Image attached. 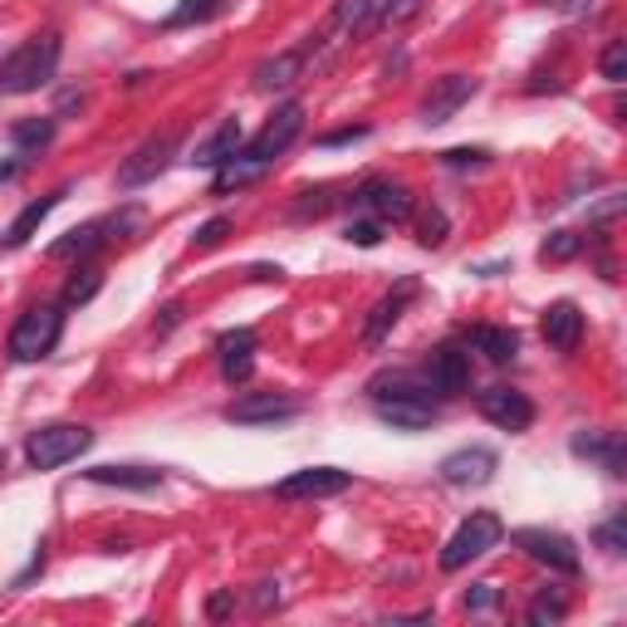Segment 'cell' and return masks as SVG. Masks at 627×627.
I'll use <instances>...</instances> for the list:
<instances>
[{
    "label": "cell",
    "instance_id": "cell-36",
    "mask_svg": "<svg viewBox=\"0 0 627 627\" xmlns=\"http://www.w3.org/2000/svg\"><path fill=\"white\" fill-rule=\"evenodd\" d=\"M417 241H422V245H432V251H437L441 241H447V216H441L437 206H432V212L422 216V236H417Z\"/></svg>",
    "mask_w": 627,
    "mask_h": 627
},
{
    "label": "cell",
    "instance_id": "cell-39",
    "mask_svg": "<svg viewBox=\"0 0 627 627\" xmlns=\"http://www.w3.org/2000/svg\"><path fill=\"white\" fill-rule=\"evenodd\" d=\"M359 138H368V123H353V128L329 133V138H324V147H343V143H359Z\"/></svg>",
    "mask_w": 627,
    "mask_h": 627
},
{
    "label": "cell",
    "instance_id": "cell-25",
    "mask_svg": "<svg viewBox=\"0 0 627 627\" xmlns=\"http://www.w3.org/2000/svg\"><path fill=\"white\" fill-rule=\"evenodd\" d=\"M471 343L486 353L490 363H510L515 353H520V334H515V329H500V324H476Z\"/></svg>",
    "mask_w": 627,
    "mask_h": 627
},
{
    "label": "cell",
    "instance_id": "cell-1",
    "mask_svg": "<svg viewBox=\"0 0 627 627\" xmlns=\"http://www.w3.org/2000/svg\"><path fill=\"white\" fill-rule=\"evenodd\" d=\"M59 69V35H35L20 49H10L0 65V89L6 94H35L55 79Z\"/></svg>",
    "mask_w": 627,
    "mask_h": 627
},
{
    "label": "cell",
    "instance_id": "cell-18",
    "mask_svg": "<svg viewBox=\"0 0 627 627\" xmlns=\"http://www.w3.org/2000/svg\"><path fill=\"white\" fill-rule=\"evenodd\" d=\"M221 378L226 383H245L255 373V334L251 329H236V334H221Z\"/></svg>",
    "mask_w": 627,
    "mask_h": 627
},
{
    "label": "cell",
    "instance_id": "cell-29",
    "mask_svg": "<svg viewBox=\"0 0 627 627\" xmlns=\"http://www.w3.org/2000/svg\"><path fill=\"white\" fill-rule=\"evenodd\" d=\"M98 285H104V275H98L94 265H84V270H74V280L65 285V304H89Z\"/></svg>",
    "mask_w": 627,
    "mask_h": 627
},
{
    "label": "cell",
    "instance_id": "cell-3",
    "mask_svg": "<svg viewBox=\"0 0 627 627\" xmlns=\"http://www.w3.org/2000/svg\"><path fill=\"white\" fill-rule=\"evenodd\" d=\"M59 334H65V314H59L55 304H35V310H25L20 324L10 329V359L40 363L59 349Z\"/></svg>",
    "mask_w": 627,
    "mask_h": 627
},
{
    "label": "cell",
    "instance_id": "cell-24",
    "mask_svg": "<svg viewBox=\"0 0 627 627\" xmlns=\"http://www.w3.org/2000/svg\"><path fill=\"white\" fill-rule=\"evenodd\" d=\"M265 172H270V163H255L251 153H236V157H231V163H221V167H216V196L251 187V182H261Z\"/></svg>",
    "mask_w": 627,
    "mask_h": 627
},
{
    "label": "cell",
    "instance_id": "cell-9",
    "mask_svg": "<svg viewBox=\"0 0 627 627\" xmlns=\"http://www.w3.org/2000/svg\"><path fill=\"white\" fill-rule=\"evenodd\" d=\"M510 539L535 564H549L555 574H579V549H574L569 535H559V530H515Z\"/></svg>",
    "mask_w": 627,
    "mask_h": 627
},
{
    "label": "cell",
    "instance_id": "cell-10",
    "mask_svg": "<svg viewBox=\"0 0 627 627\" xmlns=\"http://www.w3.org/2000/svg\"><path fill=\"white\" fill-rule=\"evenodd\" d=\"M353 206H359V212H368L373 221H408L417 202H412V192L402 187V182L373 177V182H363V187L353 192Z\"/></svg>",
    "mask_w": 627,
    "mask_h": 627
},
{
    "label": "cell",
    "instance_id": "cell-37",
    "mask_svg": "<svg viewBox=\"0 0 627 627\" xmlns=\"http://www.w3.org/2000/svg\"><path fill=\"white\" fill-rule=\"evenodd\" d=\"M349 241H353V245H378V241H383V221H353V226H349Z\"/></svg>",
    "mask_w": 627,
    "mask_h": 627
},
{
    "label": "cell",
    "instance_id": "cell-15",
    "mask_svg": "<svg viewBox=\"0 0 627 627\" xmlns=\"http://www.w3.org/2000/svg\"><path fill=\"white\" fill-rule=\"evenodd\" d=\"M378 417L398 432H422V427L437 422V398L432 392H398V398H373Z\"/></svg>",
    "mask_w": 627,
    "mask_h": 627
},
{
    "label": "cell",
    "instance_id": "cell-27",
    "mask_svg": "<svg viewBox=\"0 0 627 627\" xmlns=\"http://www.w3.org/2000/svg\"><path fill=\"white\" fill-rule=\"evenodd\" d=\"M49 138H55V118H20L16 128H10V143H16L20 153L49 147Z\"/></svg>",
    "mask_w": 627,
    "mask_h": 627
},
{
    "label": "cell",
    "instance_id": "cell-11",
    "mask_svg": "<svg viewBox=\"0 0 627 627\" xmlns=\"http://www.w3.org/2000/svg\"><path fill=\"white\" fill-rule=\"evenodd\" d=\"M300 133H304V104H285V108H280L275 118L265 123L261 133H255V138H251V147H245V153H251L255 163H275L280 153H290V143L300 138Z\"/></svg>",
    "mask_w": 627,
    "mask_h": 627
},
{
    "label": "cell",
    "instance_id": "cell-8",
    "mask_svg": "<svg viewBox=\"0 0 627 627\" xmlns=\"http://www.w3.org/2000/svg\"><path fill=\"white\" fill-rule=\"evenodd\" d=\"M300 412V398L294 392H245L226 408V422L236 427H265V422H285V417Z\"/></svg>",
    "mask_w": 627,
    "mask_h": 627
},
{
    "label": "cell",
    "instance_id": "cell-19",
    "mask_svg": "<svg viewBox=\"0 0 627 627\" xmlns=\"http://www.w3.org/2000/svg\"><path fill=\"white\" fill-rule=\"evenodd\" d=\"M574 457L598 461L608 476H623V466H627V451H623L618 432H579V437H574Z\"/></svg>",
    "mask_w": 627,
    "mask_h": 627
},
{
    "label": "cell",
    "instance_id": "cell-26",
    "mask_svg": "<svg viewBox=\"0 0 627 627\" xmlns=\"http://www.w3.org/2000/svg\"><path fill=\"white\" fill-rule=\"evenodd\" d=\"M59 202H65V192H49V196H40V202H30V206H25V212H20L16 221H10V231H6V245H25V241H30L35 231L45 226V216L55 212Z\"/></svg>",
    "mask_w": 627,
    "mask_h": 627
},
{
    "label": "cell",
    "instance_id": "cell-2",
    "mask_svg": "<svg viewBox=\"0 0 627 627\" xmlns=\"http://www.w3.org/2000/svg\"><path fill=\"white\" fill-rule=\"evenodd\" d=\"M89 447H94V432L84 422H49L40 432L25 437V461L35 471H59V466L79 461Z\"/></svg>",
    "mask_w": 627,
    "mask_h": 627
},
{
    "label": "cell",
    "instance_id": "cell-41",
    "mask_svg": "<svg viewBox=\"0 0 627 627\" xmlns=\"http://www.w3.org/2000/svg\"><path fill=\"white\" fill-rule=\"evenodd\" d=\"M255 604H261V608L280 604V584H261V594H255Z\"/></svg>",
    "mask_w": 627,
    "mask_h": 627
},
{
    "label": "cell",
    "instance_id": "cell-16",
    "mask_svg": "<svg viewBox=\"0 0 627 627\" xmlns=\"http://www.w3.org/2000/svg\"><path fill=\"white\" fill-rule=\"evenodd\" d=\"M496 466L500 457L490 447H461V451H451L447 461H441V481L447 486H486L490 476H496Z\"/></svg>",
    "mask_w": 627,
    "mask_h": 627
},
{
    "label": "cell",
    "instance_id": "cell-21",
    "mask_svg": "<svg viewBox=\"0 0 627 627\" xmlns=\"http://www.w3.org/2000/svg\"><path fill=\"white\" fill-rule=\"evenodd\" d=\"M241 143H245V128H241V118H226L221 128L206 138L202 147L192 153V163L196 167H221V163H231V157L241 153Z\"/></svg>",
    "mask_w": 627,
    "mask_h": 627
},
{
    "label": "cell",
    "instance_id": "cell-33",
    "mask_svg": "<svg viewBox=\"0 0 627 627\" xmlns=\"http://www.w3.org/2000/svg\"><path fill=\"white\" fill-rule=\"evenodd\" d=\"M598 69H604L608 84H623L627 79V40H613L604 49V59H598Z\"/></svg>",
    "mask_w": 627,
    "mask_h": 627
},
{
    "label": "cell",
    "instance_id": "cell-7",
    "mask_svg": "<svg viewBox=\"0 0 627 627\" xmlns=\"http://www.w3.org/2000/svg\"><path fill=\"white\" fill-rule=\"evenodd\" d=\"M172 153H177V133H163V138H147L138 153L128 157V163L118 167V187L123 192H138V187H147V182H157L167 172V163H172Z\"/></svg>",
    "mask_w": 627,
    "mask_h": 627
},
{
    "label": "cell",
    "instance_id": "cell-28",
    "mask_svg": "<svg viewBox=\"0 0 627 627\" xmlns=\"http://www.w3.org/2000/svg\"><path fill=\"white\" fill-rule=\"evenodd\" d=\"M584 251V236L579 231H549L545 245H539V261L545 265H559V261H574Z\"/></svg>",
    "mask_w": 627,
    "mask_h": 627
},
{
    "label": "cell",
    "instance_id": "cell-42",
    "mask_svg": "<svg viewBox=\"0 0 627 627\" xmlns=\"http://www.w3.org/2000/svg\"><path fill=\"white\" fill-rule=\"evenodd\" d=\"M206 613H212V618H226V613H231V594H216V598H212V608H206Z\"/></svg>",
    "mask_w": 627,
    "mask_h": 627
},
{
    "label": "cell",
    "instance_id": "cell-6",
    "mask_svg": "<svg viewBox=\"0 0 627 627\" xmlns=\"http://www.w3.org/2000/svg\"><path fill=\"white\" fill-rule=\"evenodd\" d=\"M476 89H481V84H476L471 74H441V79H432V89L422 94V104H417V118H422L427 128H437V123H447L457 114L466 98H476Z\"/></svg>",
    "mask_w": 627,
    "mask_h": 627
},
{
    "label": "cell",
    "instance_id": "cell-17",
    "mask_svg": "<svg viewBox=\"0 0 627 627\" xmlns=\"http://www.w3.org/2000/svg\"><path fill=\"white\" fill-rule=\"evenodd\" d=\"M539 334H545L549 349H559V353H574L579 349V339H584V310L574 300H559V304H549L545 319H539Z\"/></svg>",
    "mask_w": 627,
    "mask_h": 627
},
{
    "label": "cell",
    "instance_id": "cell-31",
    "mask_svg": "<svg viewBox=\"0 0 627 627\" xmlns=\"http://www.w3.org/2000/svg\"><path fill=\"white\" fill-rule=\"evenodd\" d=\"M216 10H221V0H182L167 25H202V20H212Z\"/></svg>",
    "mask_w": 627,
    "mask_h": 627
},
{
    "label": "cell",
    "instance_id": "cell-40",
    "mask_svg": "<svg viewBox=\"0 0 627 627\" xmlns=\"http://www.w3.org/2000/svg\"><path fill=\"white\" fill-rule=\"evenodd\" d=\"M555 10H564V16H588L594 10V0H549Z\"/></svg>",
    "mask_w": 627,
    "mask_h": 627
},
{
    "label": "cell",
    "instance_id": "cell-30",
    "mask_svg": "<svg viewBox=\"0 0 627 627\" xmlns=\"http://www.w3.org/2000/svg\"><path fill=\"white\" fill-rule=\"evenodd\" d=\"M594 545L608 549V555H627V515H613L594 530Z\"/></svg>",
    "mask_w": 627,
    "mask_h": 627
},
{
    "label": "cell",
    "instance_id": "cell-20",
    "mask_svg": "<svg viewBox=\"0 0 627 627\" xmlns=\"http://www.w3.org/2000/svg\"><path fill=\"white\" fill-rule=\"evenodd\" d=\"M412 294H417V280H402V285L392 290V294H383V300H378V310H373V319L363 324V339H368V343H383V339H388V329L398 324L402 310L412 304Z\"/></svg>",
    "mask_w": 627,
    "mask_h": 627
},
{
    "label": "cell",
    "instance_id": "cell-22",
    "mask_svg": "<svg viewBox=\"0 0 627 627\" xmlns=\"http://www.w3.org/2000/svg\"><path fill=\"white\" fill-rule=\"evenodd\" d=\"M304 69H310V49H280L275 59H265V65L255 69V84H261V89H285V84L304 79Z\"/></svg>",
    "mask_w": 627,
    "mask_h": 627
},
{
    "label": "cell",
    "instance_id": "cell-34",
    "mask_svg": "<svg viewBox=\"0 0 627 627\" xmlns=\"http://www.w3.org/2000/svg\"><path fill=\"white\" fill-rule=\"evenodd\" d=\"M441 163L447 167H486L490 153L486 147H451V153H441Z\"/></svg>",
    "mask_w": 627,
    "mask_h": 627
},
{
    "label": "cell",
    "instance_id": "cell-32",
    "mask_svg": "<svg viewBox=\"0 0 627 627\" xmlns=\"http://www.w3.org/2000/svg\"><path fill=\"white\" fill-rule=\"evenodd\" d=\"M564 613H569V604H564V594H539L530 604V623L545 627V623H559Z\"/></svg>",
    "mask_w": 627,
    "mask_h": 627
},
{
    "label": "cell",
    "instance_id": "cell-4",
    "mask_svg": "<svg viewBox=\"0 0 627 627\" xmlns=\"http://www.w3.org/2000/svg\"><path fill=\"white\" fill-rule=\"evenodd\" d=\"M500 539H506V525H500L490 510H476L471 520H466L461 530L447 539V549H441V569H447V574H457V569H466V564L486 559L490 549L500 545Z\"/></svg>",
    "mask_w": 627,
    "mask_h": 627
},
{
    "label": "cell",
    "instance_id": "cell-14",
    "mask_svg": "<svg viewBox=\"0 0 627 627\" xmlns=\"http://www.w3.org/2000/svg\"><path fill=\"white\" fill-rule=\"evenodd\" d=\"M353 476L339 471V466H310V471H294L285 481L275 486L280 500H324V496H339V490H349Z\"/></svg>",
    "mask_w": 627,
    "mask_h": 627
},
{
    "label": "cell",
    "instance_id": "cell-13",
    "mask_svg": "<svg viewBox=\"0 0 627 627\" xmlns=\"http://www.w3.org/2000/svg\"><path fill=\"white\" fill-rule=\"evenodd\" d=\"M422 378L432 383L437 398H457V392L471 388V353H461L457 343H441V349H432V359H427Z\"/></svg>",
    "mask_w": 627,
    "mask_h": 627
},
{
    "label": "cell",
    "instance_id": "cell-38",
    "mask_svg": "<svg viewBox=\"0 0 627 627\" xmlns=\"http://www.w3.org/2000/svg\"><path fill=\"white\" fill-rule=\"evenodd\" d=\"M496 604H500L496 584H476L471 594H466V608H471V613H486V608H496Z\"/></svg>",
    "mask_w": 627,
    "mask_h": 627
},
{
    "label": "cell",
    "instance_id": "cell-35",
    "mask_svg": "<svg viewBox=\"0 0 627 627\" xmlns=\"http://www.w3.org/2000/svg\"><path fill=\"white\" fill-rule=\"evenodd\" d=\"M226 231H231V221H226V216H216V221H206V226L196 231L192 245H196V251H212V245L226 241Z\"/></svg>",
    "mask_w": 627,
    "mask_h": 627
},
{
    "label": "cell",
    "instance_id": "cell-23",
    "mask_svg": "<svg viewBox=\"0 0 627 627\" xmlns=\"http://www.w3.org/2000/svg\"><path fill=\"white\" fill-rule=\"evenodd\" d=\"M94 486H118V490H153L163 486V471H153V466H94V471H84Z\"/></svg>",
    "mask_w": 627,
    "mask_h": 627
},
{
    "label": "cell",
    "instance_id": "cell-12",
    "mask_svg": "<svg viewBox=\"0 0 627 627\" xmlns=\"http://www.w3.org/2000/svg\"><path fill=\"white\" fill-rule=\"evenodd\" d=\"M476 408H481V417L496 422L500 432H525V427L535 422V402L525 398L520 388H486L481 398H476Z\"/></svg>",
    "mask_w": 627,
    "mask_h": 627
},
{
    "label": "cell",
    "instance_id": "cell-5",
    "mask_svg": "<svg viewBox=\"0 0 627 627\" xmlns=\"http://www.w3.org/2000/svg\"><path fill=\"white\" fill-rule=\"evenodd\" d=\"M138 226H143V212H138V206H123V212H114V216L69 231L65 241L49 245V255H55V261H69V255H94L98 245H108L114 236H128V231H138Z\"/></svg>",
    "mask_w": 627,
    "mask_h": 627
}]
</instances>
